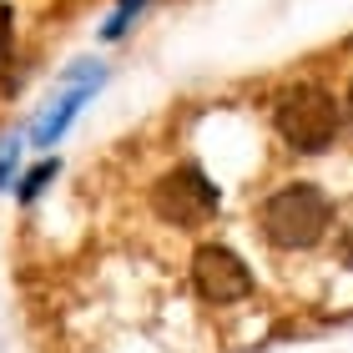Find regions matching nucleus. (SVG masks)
I'll list each match as a JSON object with an SVG mask.
<instances>
[{"label":"nucleus","mask_w":353,"mask_h":353,"mask_svg":"<svg viewBox=\"0 0 353 353\" xmlns=\"http://www.w3.org/2000/svg\"><path fill=\"white\" fill-rule=\"evenodd\" d=\"M192 288L217 303V308H228V303H243L252 293V268L237 258L232 248L222 243H202L197 252H192Z\"/></svg>","instance_id":"4"},{"label":"nucleus","mask_w":353,"mask_h":353,"mask_svg":"<svg viewBox=\"0 0 353 353\" xmlns=\"http://www.w3.org/2000/svg\"><path fill=\"white\" fill-rule=\"evenodd\" d=\"M333 197L318 182H283L258 207V228L278 252H308L328 237Z\"/></svg>","instance_id":"1"},{"label":"nucleus","mask_w":353,"mask_h":353,"mask_svg":"<svg viewBox=\"0 0 353 353\" xmlns=\"http://www.w3.org/2000/svg\"><path fill=\"white\" fill-rule=\"evenodd\" d=\"M217 207H222L217 182L192 162L172 167L167 176H157V187H152V212L162 222H172V228H202V222L217 217Z\"/></svg>","instance_id":"3"},{"label":"nucleus","mask_w":353,"mask_h":353,"mask_svg":"<svg viewBox=\"0 0 353 353\" xmlns=\"http://www.w3.org/2000/svg\"><path fill=\"white\" fill-rule=\"evenodd\" d=\"M343 117H348V126H353V81H348V91H343Z\"/></svg>","instance_id":"9"},{"label":"nucleus","mask_w":353,"mask_h":353,"mask_svg":"<svg viewBox=\"0 0 353 353\" xmlns=\"http://www.w3.org/2000/svg\"><path fill=\"white\" fill-rule=\"evenodd\" d=\"M96 86H101V71H96V76H86V81L76 86V91H66V96H61V101H56L51 111H46V117L36 121V132H30V137H36V147H56V141L66 137V126L76 121V111H81V106L91 101V91H96Z\"/></svg>","instance_id":"5"},{"label":"nucleus","mask_w":353,"mask_h":353,"mask_svg":"<svg viewBox=\"0 0 353 353\" xmlns=\"http://www.w3.org/2000/svg\"><path fill=\"white\" fill-rule=\"evenodd\" d=\"M56 172H61V162H41V167H36V172H30L26 182H21V202H36L41 192L56 182Z\"/></svg>","instance_id":"6"},{"label":"nucleus","mask_w":353,"mask_h":353,"mask_svg":"<svg viewBox=\"0 0 353 353\" xmlns=\"http://www.w3.org/2000/svg\"><path fill=\"white\" fill-rule=\"evenodd\" d=\"M10 162H15V152L6 147V152H0V187H6V172H10Z\"/></svg>","instance_id":"8"},{"label":"nucleus","mask_w":353,"mask_h":353,"mask_svg":"<svg viewBox=\"0 0 353 353\" xmlns=\"http://www.w3.org/2000/svg\"><path fill=\"white\" fill-rule=\"evenodd\" d=\"M141 6H147V0H121V6H117V15H111V21L101 26V36H106V41H117L121 30H126V21H132V15H137Z\"/></svg>","instance_id":"7"},{"label":"nucleus","mask_w":353,"mask_h":353,"mask_svg":"<svg viewBox=\"0 0 353 353\" xmlns=\"http://www.w3.org/2000/svg\"><path fill=\"white\" fill-rule=\"evenodd\" d=\"M272 126H278V137L293 152L318 157V152H328L333 141H339V101H333L323 86L298 81L272 101Z\"/></svg>","instance_id":"2"}]
</instances>
